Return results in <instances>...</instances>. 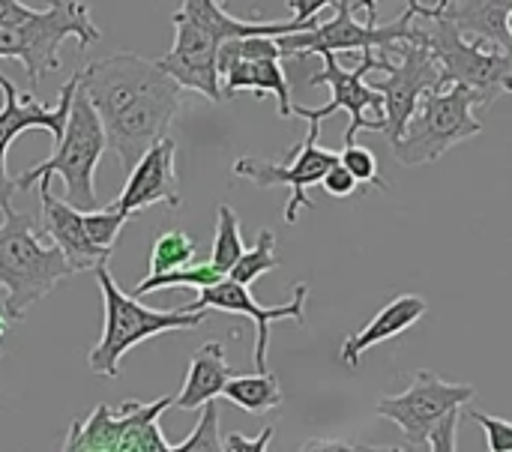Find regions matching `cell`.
I'll return each mask as SVG.
<instances>
[{"label": "cell", "mask_w": 512, "mask_h": 452, "mask_svg": "<svg viewBox=\"0 0 512 452\" xmlns=\"http://www.w3.org/2000/svg\"><path fill=\"white\" fill-rule=\"evenodd\" d=\"M78 90L96 108L108 147L126 171L168 135L183 105V87L156 60L135 51L93 60L78 72Z\"/></svg>", "instance_id": "cell-1"}, {"label": "cell", "mask_w": 512, "mask_h": 452, "mask_svg": "<svg viewBox=\"0 0 512 452\" xmlns=\"http://www.w3.org/2000/svg\"><path fill=\"white\" fill-rule=\"evenodd\" d=\"M75 276L66 255L42 234L39 219L18 210L0 222V306L9 321H21L30 306Z\"/></svg>", "instance_id": "cell-2"}, {"label": "cell", "mask_w": 512, "mask_h": 452, "mask_svg": "<svg viewBox=\"0 0 512 452\" xmlns=\"http://www.w3.org/2000/svg\"><path fill=\"white\" fill-rule=\"evenodd\" d=\"M96 285L102 291V306H105V324H102V336L93 345L87 366L96 375L105 378H120V363L123 357L159 336V333H177V330H195L207 321V312H186V309H174V312H162V309H147L141 303V297L126 294L114 276L108 273V264L96 267Z\"/></svg>", "instance_id": "cell-3"}, {"label": "cell", "mask_w": 512, "mask_h": 452, "mask_svg": "<svg viewBox=\"0 0 512 452\" xmlns=\"http://www.w3.org/2000/svg\"><path fill=\"white\" fill-rule=\"evenodd\" d=\"M414 27H417L414 42L426 45L438 60L441 87L462 84L474 90L480 108L492 105L504 93H512V54L483 39L465 36L453 21L426 12V6H420Z\"/></svg>", "instance_id": "cell-4"}, {"label": "cell", "mask_w": 512, "mask_h": 452, "mask_svg": "<svg viewBox=\"0 0 512 452\" xmlns=\"http://www.w3.org/2000/svg\"><path fill=\"white\" fill-rule=\"evenodd\" d=\"M30 18L0 24V60H18L36 87L45 75L60 69V45L75 39L78 48H90L102 39V30L90 18L84 0H45Z\"/></svg>", "instance_id": "cell-5"}, {"label": "cell", "mask_w": 512, "mask_h": 452, "mask_svg": "<svg viewBox=\"0 0 512 452\" xmlns=\"http://www.w3.org/2000/svg\"><path fill=\"white\" fill-rule=\"evenodd\" d=\"M105 150H108V138H105L102 120H99L96 108L90 105V99L81 90H75L72 108H69L63 135L54 144V153L45 162L33 165L30 171L18 174L15 186H18V192H27L39 180L60 177L66 186V201L72 207L96 210L93 177H96V168H99Z\"/></svg>", "instance_id": "cell-6"}, {"label": "cell", "mask_w": 512, "mask_h": 452, "mask_svg": "<svg viewBox=\"0 0 512 452\" xmlns=\"http://www.w3.org/2000/svg\"><path fill=\"white\" fill-rule=\"evenodd\" d=\"M474 108H480V99L462 84L429 90L411 114L402 138L390 144L393 156L411 168L441 159L456 144L483 132V123L477 120Z\"/></svg>", "instance_id": "cell-7"}, {"label": "cell", "mask_w": 512, "mask_h": 452, "mask_svg": "<svg viewBox=\"0 0 512 452\" xmlns=\"http://www.w3.org/2000/svg\"><path fill=\"white\" fill-rule=\"evenodd\" d=\"M420 0H408V9L390 21V24H378V21H357L354 18V6L348 0H336L333 9L336 15L330 21H318L309 30H294V33H282L276 36L282 57H309V54H339V51H378V54H390L396 51L399 42L405 39H417V27L414 18L420 12Z\"/></svg>", "instance_id": "cell-8"}, {"label": "cell", "mask_w": 512, "mask_h": 452, "mask_svg": "<svg viewBox=\"0 0 512 452\" xmlns=\"http://www.w3.org/2000/svg\"><path fill=\"white\" fill-rule=\"evenodd\" d=\"M174 399L123 402L120 408L96 405L84 420H75L63 452H171V441L159 429V417L171 411Z\"/></svg>", "instance_id": "cell-9"}, {"label": "cell", "mask_w": 512, "mask_h": 452, "mask_svg": "<svg viewBox=\"0 0 512 452\" xmlns=\"http://www.w3.org/2000/svg\"><path fill=\"white\" fill-rule=\"evenodd\" d=\"M324 69L309 78L312 87L327 84L330 87V102L321 108H306L294 105V117H303L306 123H321L336 111H348L351 123L345 129V144L357 138V132H384V96L366 81L369 72H387L390 69V54L378 51H363V60L357 69H342L336 54H321Z\"/></svg>", "instance_id": "cell-10"}, {"label": "cell", "mask_w": 512, "mask_h": 452, "mask_svg": "<svg viewBox=\"0 0 512 452\" xmlns=\"http://www.w3.org/2000/svg\"><path fill=\"white\" fill-rule=\"evenodd\" d=\"M321 123H309V135L294 147L291 162H264L255 156H243L234 162V177L255 183L258 189L288 186V204H285V222L294 225L300 210H315V201L309 198V189L324 180V174L339 162V153L318 144Z\"/></svg>", "instance_id": "cell-11"}, {"label": "cell", "mask_w": 512, "mask_h": 452, "mask_svg": "<svg viewBox=\"0 0 512 452\" xmlns=\"http://www.w3.org/2000/svg\"><path fill=\"white\" fill-rule=\"evenodd\" d=\"M477 396L471 384H450L438 378L435 372L423 369L414 375L411 387L399 396H384L375 405V414L381 420H390L402 429L411 450H423L429 441L432 426L453 408L468 405Z\"/></svg>", "instance_id": "cell-12"}, {"label": "cell", "mask_w": 512, "mask_h": 452, "mask_svg": "<svg viewBox=\"0 0 512 452\" xmlns=\"http://www.w3.org/2000/svg\"><path fill=\"white\" fill-rule=\"evenodd\" d=\"M75 90H78V72L60 87L57 105L45 108L33 93H18V87L6 75H0V93H3V108H0V213L15 210L12 198H15L18 186H15V177H9V168H6V156H9L12 141L21 132L45 129V132H51V138L57 144L60 135H63Z\"/></svg>", "instance_id": "cell-13"}, {"label": "cell", "mask_w": 512, "mask_h": 452, "mask_svg": "<svg viewBox=\"0 0 512 452\" xmlns=\"http://www.w3.org/2000/svg\"><path fill=\"white\" fill-rule=\"evenodd\" d=\"M399 60L390 63L387 78L369 81L384 96V135L390 144H396L417 111L420 99L429 90H441V69L432 51L420 42H399L396 45Z\"/></svg>", "instance_id": "cell-14"}, {"label": "cell", "mask_w": 512, "mask_h": 452, "mask_svg": "<svg viewBox=\"0 0 512 452\" xmlns=\"http://www.w3.org/2000/svg\"><path fill=\"white\" fill-rule=\"evenodd\" d=\"M306 300H309V285L297 282L294 294L288 303L282 306H258L249 285L234 282V279H222L210 288L198 291V300L183 306L186 312H231V315H243L255 324V372H267V351H270V324L276 321H297L306 324Z\"/></svg>", "instance_id": "cell-15"}, {"label": "cell", "mask_w": 512, "mask_h": 452, "mask_svg": "<svg viewBox=\"0 0 512 452\" xmlns=\"http://www.w3.org/2000/svg\"><path fill=\"white\" fill-rule=\"evenodd\" d=\"M168 204L180 207V183H177V141L171 135H162L153 147L144 150V156L129 168V177L120 189V195L108 204L120 213H141L147 207Z\"/></svg>", "instance_id": "cell-16"}, {"label": "cell", "mask_w": 512, "mask_h": 452, "mask_svg": "<svg viewBox=\"0 0 512 452\" xmlns=\"http://www.w3.org/2000/svg\"><path fill=\"white\" fill-rule=\"evenodd\" d=\"M39 204H42V213H39L42 234L66 255L75 273L96 270L111 261V249H102L87 237L84 210L72 207L69 201H60L51 192V180H39Z\"/></svg>", "instance_id": "cell-17"}, {"label": "cell", "mask_w": 512, "mask_h": 452, "mask_svg": "<svg viewBox=\"0 0 512 452\" xmlns=\"http://www.w3.org/2000/svg\"><path fill=\"white\" fill-rule=\"evenodd\" d=\"M426 300L423 297H417V294H399V297H393L360 333H354V336H348L345 339V345H342V363L348 366V369H360V357L369 351V348H375V345H384V342H390V339H396V336H402L405 330H411L423 315H426Z\"/></svg>", "instance_id": "cell-18"}, {"label": "cell", "mask_w": 512, "mask_h": 452, "mask_svg": "<svg viewBox=\"0 0 512 452\" xmlns=\"http://www.w3.org/2000/svg\"><path fill=\"white\" fill-rule=\"evenodd\" d=\"M510 9L512 0H435V6H426V12L453 21L465 36L483 39L507 54H512V39L507 33Z\"/></svg>", "instance_id": "cell-19"}, {"label": "cell", "mask_w": 512, "mask_h": 452, "mask_svg": "<svg viewBox=\"0 0 512 452\" xmlns=\"http://www.w3.org/2000/svg\"><path fill=\"white\" fill-rule=\"evenodd\" d=\"M234 375V369L228 366L225 357V342H207L201 345L192 360H189V372L186 381L180 387V396L174 399V411H198L207 402L219 399L228 378Z\"/></svg>", "instance_id": "cell-20"}, {"label": "cell", "mask_w": 512, "mask_h": 452, "mask_svg": "<svg viewBox=\"0 0 512 452\" xmlns=\"http://www.w3.org/2000/svg\"><path fill=\"white\" fill-rule=\"evenodd\" d=\"M222 90L225 99L240 93V90H252V93H273L279 102V117L288 120L294 117V105H291V87H288V75L279 63V57H252V60H231L228 66H222Z\"/></svg>", "instance_id": "cell-21"}, {"label": "cell", "mask_w": 512, "mask_h": 452, "mask_svg": "<svg viewBox=\"0 0 512 452\" xmlns=\"http://www.w3.org/2000/svg\"><path fill=\"white\" fill-rule=\"evenodd\" d=\"M222 396L237 405L240 411L246 414H267V411H276L282 408L285 396H282V387H279V378L270 375V372H255V375H231Z\"/></svg>", "instance_id": "cell-22"}, {"label": "cell", "mask_w": 512, "mask_h": 452, "mask_svg": "<svg viewBox=\"0 0 512 452\" xmlns=\"http://www.w3.org/2000/svg\"><path fill=\"white\" fill-rule=\"evenodd\" d=\"M225 273H219L210 261H192V264H183V267H174V270H165V273H147V279H141L132 294L135 297H147L159 288H210L216 282H222Z\"/></svg>", "instance_id": "cell-23"}, {"label": "cell", "mask_w": 512, "mask_h": 452, "mask_svg": "<svg viewBox=\"0 0 512 452\" xmlns=\"http://www.w3.org/2000/svg\"><path fill=\"white\" fill-rule=\"evenodd\" d=\"M216 216L219 219H216V237H213V249H210V264L219 273L228 276V270L246 252V243H243V231H240V216L228 204H219Z\"/></svg>", "instance_id": "cell-24"}, {"label": "cell", "mask_w": 512, "mask_h": 452, "mask_svg": "<svg viewBox=\"0 0 512 452\" xmlns=\"http://www.w3.org/2000/svg\"><path fill=\"white\" fill-rule=\"evenodd\" d=\"M279 267V255H276V234L270 228H261L258 237H255V246L246 249L237 264L228 270V279L234 282H243V285H252L255 279L273 273Z\"/></svg>", "instance_id": "cell-25"}, {"label": "cell", "mask_w": 512, "mask_h": 452, "mask_svg": "<svg viewBox=\"0 0 512 452\" xmlns=\"http://www.w3.org/2000/svg\"><path fill=\"white\" fill-rule=\"evenodd\" d=\"M198 261V246L195 240L186 234V231H162L156 240H153V252H150V273H165V270H174V267H183V264H192Z\"/></svg>", "instance_id": "cell-26"}, {"label": "cell", "mask_w": 512, "mask_h": 452, "mask_svg": "<svg viewBox=\"0 0 512 452\" xmlns=\"http://www.w3.org/2000/svg\"><path fill=\"white\" fill-rule=\"evenodd\" d=\"M171 452H222V438H219V411L216 399L201 408L198 426L183 438L180 444H171Z\"/></svg>", "instance_id": "cell-27"}, {"label": "cell", "mask_w": 512, "mask_h": 452, "mask_svg": "<svg viewBox=\"0 0 512 452\" xmlns=\"http://www.w3.org/2000/svg\"><path fill=\"white\" fill-rule=\"evenodd\" d=\"M132 216L129 213H120V210H114V207H102V210H84V228H87V237L96 243V246H102V249H111L114 252V246H117V240H120V231H123V225L129 222Z\"/></svg>", "instance_id": "cell-28"}, {"label": "cell", "mask_w": 512, "mask_h": 452, "mask_svg": "<svg viewBox=\"0 0 512 452\" xmlns=\"http://www.w3.org/2000/svg\"><path fill=\"white\" fill-rule=\"evenodd\" d=\"M339 162H342L360 183H369V186H375V189H381V192H390V183H387V180L381 177V171H378V156H375L369 147H360L357 141H351V144L342 147Z\"/></svg>", "instance_id": "cell-29"}, {"label": "cell", "mask_w": 512, "mask_h": 452, "mask_svg": "<svg viewBox=\"0 0 512 452\" xmlns=\"http://www.w3.org/2000/svg\"><path fill=\"white\" fill-rule=\"evenodd\" d=\"M462 414H465V405H459V408H453V411H447L435 426H432V432H429V441H426V447L432 452H453L459 450V441H456V432H459V420H462Z\"/></svg>", "instance_id": "cell-30"}, {"label": "cell", "mask_w": 512, "mask_h": 452, "mask_svg": "<svg viewBox=\"0 0 512 452\" xmlns=\"http://www.w3.org/2000/svg\"><path fill=\"white\" fill-rule=\"evenodd\" d=\"M468 417L474 423L483 426L486 432V444L492 452H512V423L510 420H501V417H489V414H480V411H468Z\"/></svg>", "instance_id": "cell-31"}, {"label": "cell", "mask_w": 512, "mask_h": 452, "mask_svg": "<svg viewBox=\"0 0 512 452\" xmlns=\"http://www.w3.org/2000/svg\"><path fill=\"white\" fill-rule=\"evenodd\" d=\"M321 186H324V189H327V195H333V198H351V195H357L360 180H357V177L342 165V162H336V165L324 174Z\"/></svg>", "instance_id": "cell-32"}, {"label": "cell", "mask_w": 512, "mask_h": 452, "mask_svg": "<svg viewBox=\"0 0 512 452\" xmlns=\"http://www.w3.org/2000/svg\"><path fill=\"white\" fill-rule=\"evenodd\" d=\"M273 435H276V426H267L258 438H246V435H240V432H234V435H228L225 441H222V450L228 452H264L270 447V441H273Z\"/></svg>", "instance_id": "cell-33"}, {"label": "cell", "mask_w": 512, "mask_h": 452, "mask_svg": "<svg viewBox=\"0 0 512 452\" xmlns=\"http://www.w3.org/2000/svg\"><path fill=\"white\" fill-rule=\"evenodd\" d=\"M333 3L336 0H288V9H291L294 21H312V18H318L321 9H327Z\"/></svg>", "instance_id": "cell-34"}, {"label": "cell", "mask_w": 512, "mask_h": 452, "mask_svg": "<svg viewBox=\"0 0 512 452\" xmlns=\"http://www.w3.org/2000/svg\"><path fill=\"white\" fill-rule=\"evenodd\" d=\"M36 9L21 3V0H0V24H15V21H24L30 18Z\"/></svg>", "instance_id": "cell-35"}, {"label": "cell", "mask_w": 512, "mask_h": 452, "mask_svg": "<svg viewBox=\"0 0 512 452\" xmlns=\"http://www.w3.org/2000/svg\"><path fill=\"white\" fill-rule=\"evenodd\" d=\"M303 450H360L357 444H339V441H309Z\"/></svg>", "instance_id": "cell-36"}, {"label": "cell", "mask_w": 512, "mask_h": 452, "mask_svg": "<svg viewBox=\"0 0 512 452\" xmlns=\"http://www.w3.org/2000/svg\"><path fill=\"white\" fill-rule=\"evenodd\" d=\"M378 0H357L354 3V9H363L366 12V21H378V6H375Z\"/></svg>", "instance_id": "cell-37"}, {"label": "cell", "mask_w": 512, "mask_h": 452, "mask_svg": "<svg viewBox=\"0 0 512 452\" xmlns=\"http://www.w3.org/2000/svg\"><path fill=\"white\" fill-rule=\"evenodd\" d=\"M507 33H510V39H512V9H510V15H507Z\"/></svg>", "instance_id": "cell-38"}]
</instances>
